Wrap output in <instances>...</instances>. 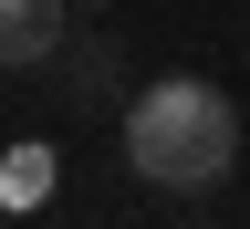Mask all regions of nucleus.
<instances>
[{"instance_id": "1", "label": "nucleus", "mask_w": 250, "mask_h": 229, "mask_svg": "<svg viewBox=\"0 0 250 229\" xmlns=\"http://www.w3.org/2000/svg\"><path fill=\"white\" fill-rule=\"evenodd\" d=\"M125 167L146 187H219L240 167V104L198 73H156L125 104Z\"/></svg>"}, {"instance_id": "2", "label": "nucleus", "mask_w": 250, "mask_h": 229, "mask_svg": "<svg viewBox=\"0 0 250 229\" xmlns=\"http://www.w3.org/2000/svg\"><path fill=\"white\" fill-rule=\"evenodd\" d=\"M62 62V0H0V73Z\"/></svg>"}, {"instance_id": "3", "label": "nucleus", "mask_w": 250, "mask_h": 229, "mask_svg": "<svg viewBox=\"0 0 250 229\" xmlns=\"http://www.w3.org/2000/svg\"><path fill=\"white\" fill-rule=\"evenodd\" d=\"M31 198H52V156H42V146H11V167H0V208H31Z\"/></svg>"}]
</instances>
